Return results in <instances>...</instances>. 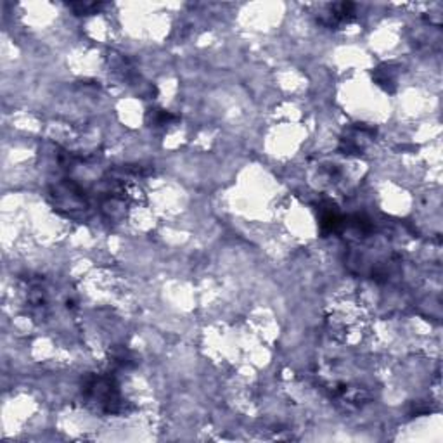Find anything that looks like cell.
Here are the masks:
<instances>
[{"label":"cell","instance_id":"6da1fadb","mask_svg":"<svg viewBox=\"0 0 443 443\" xmlns=\"http://www.w3.org/2000/svg\"><path fill=\"white\" fill-rule=\"evenodd\" d=\"M82 393L89 403H92L103 414H123L127 413L125 400L120 388L111 374H92L85 378L82 384Z\"/></svg>","mask_w":443,"mask_h":443},{"label":"cell","instance_id":"7a4b0ae2","mask_svg":"<svg viewBox=\"0 0 443 443\" xmlns=\"http://www.w3.org/2000/svg\"><path fill=\"white\" fill-rule=\"evenodd\" d=\"M355 18V6L354 4H332L329 6V11L320 19V23L329 28H338V26L348 25Z\"/></svg>","mask_w":443,"mask_h":443},{"label":"cell","instance_id":"3957f363","mask_svg":"<svg viewBox=\"0 0 443 443\" xmlns=\"http://www.w3.org/2000/svg\"><path fill=\"white\" fill-rule=\"evenodd\" d=\"M149 118H151V123L155 125V127H164V125L175 121V116L172 115V113L163 111V109H151Z\"/></svg>","mask_w":443,"mask_h":443}]
</instances>
